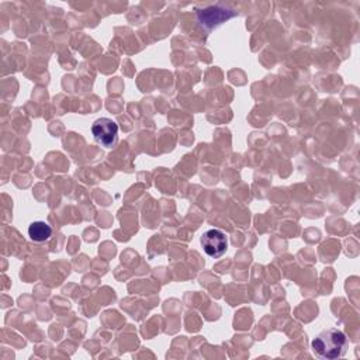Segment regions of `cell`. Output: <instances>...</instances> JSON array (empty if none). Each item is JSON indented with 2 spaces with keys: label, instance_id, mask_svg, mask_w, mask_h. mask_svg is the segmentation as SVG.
<instances>
[{
  "label": "cell",
  "instance_id": "obj_1",
  "mask_svg": "<svg viewBox=\"0 0 360 360\" xmlns=\"http://www.w3.org/2000/svg\"><path fill=\"white\" fill-rule=\"evenodd\" d=\"M313 350L322 359L342 357L347 350V336L338 328H328L313 341Z\"/></svg>",
  "mask_w": 360,
  "mask_h": 360
},
{
  "label": "cell",
  "instance_id": "obj_2",
  "mask_svg": "<svg viewBox=\"0 0 360 360\" xmlns=\"http://www.w3.org/2000/svg\"><path fill=\"white\" fill-rule=\"evenodd\" d=\"M200 242H201V246H203L204 252L210 258H214V259L221 258L228 249L227 235L221 230H217V228L205 231L201 235Z\"/></svg>",
  "mask_w": 360,
  "mask_h": 360
},
{
  "label": "cell",
  "instance_id": "obj_3",
  "mask_svg": "<svg viewBox=\"0 0 360 360\" xmlns=\"http://www.w3.org/2000/svg\"><path fill=\"white\" fill-rule=\"evenodd\" d=\"M93 136L97 142H100L104 147H111L117 142L118 136V125L111 118H99L92 125Z\"/></svg>",
  "mask_w": 360,
  "mask_h": 360
},
{
  "label": "cell",
  "instance_id": "obj_4",
  "mask_svg": "<svg viewBox=\"0 0 360 360\" xmlns=\"http://www.w3.org/2000/svg\"><path fill=\"white\" fill-rule=\"evenodd\" d=\"M234 16H235V12L228 10L227 8H221V6H211L204 10L197 12L198 23L208 30L223 24L224 22L230 20Z\"/></svg>",
  "mask_w": 360,
  "mask_h": 360
},
{
  "label": "cell",
  "instance_id": "obj_5",
  "mask_svg": "<svg viewBox=\"0 0 360 360\" xmlns=\"http://www.w3.org/2000/svg\"><path fill=\"white\" fill-rule=\"evenodd\" d=\"M29 235L34 242H44L51 238L52 228L45 221H34L29 227Z\"/></svg>",
  "mask_w": 360,
  "mask_h": 360
}]
</instances>
